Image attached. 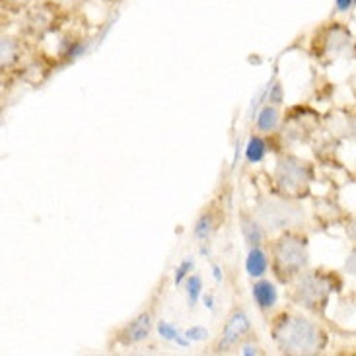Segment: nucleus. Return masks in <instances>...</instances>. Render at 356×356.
I'll use <instances>...</instances> for the list:
<instances>
[{
  "label": "nucleus",
  "mask_w": 356,
  "mask_h": 356,
  "mask_svg": "<svg viewBox=\"0 0 356 356\" xmlns=\"http://www.w3.org/2000/svg\"><path fill=\"white\" fill-rule=\"evenodd\" d=\"M353 133H356V121H355V129H353Z\"/></svg>",
  "instance_id": "nucleus-27"
},
{
  "label": "nucleus",
  "mask_w": 356,
  "mask_h": 356,
  "mask_svg": "<svg viewBox=\"0 0 356 356\" xmlns=\"http://www.w3.org/2000/svg\"><path fill=\"white\" fill-rule=\"evenodd\" d=\"M329 292H331V286L323 277L304 275L296 286V300L306 308H318V304H323L327 300Z\"/></svg>",
  "instance_id": "nucleus-5"
},
{
  "label": "nucleus",
  "mask_w": 356,
  "mask_h": 356,
  "mask_svg": "<svg viewBox=\"0 0 356 356\" xmlns=\"http://www.w3.org/2000/svg\"><path fill=\"white\" fill-rule=\"evenodd\" d=\"M279 121H280L279 109L273 106V104H269V106H265L259 111L255 125H257V129H259L261 133H270V131H275V129L279 127Z\"/></svg>",
  "instance_id": "nucleus-11"
},
{
  "label": "nucleus",
  "mask_w": 356,
  "mask_h": 356,
  "mask_svg": "<svg viewBox=\"0 0 356 356\" xmlns=\"http://www.w3.org/2000/svg\"><path fill=\"white\" fill-rule=\"evenodd\" d=\"M251 294H253V300L257 304V308L263 309V312H269L277 306L279 302V292L275 289V284L269 282V280H259L253 284L251 289Z\"/></svg>",
  "instance_id": "nucleus-8"
},
{
  "label": "nucleus",
  "mask_w": 356,
  "mask_h": 356,
  "mask_svg": "<svg viewBox=\"0 0 356 356\" xmlns=\"http://www.w3.org/2000/svg\"><path fill=\"white\" fill-rule=\"evenodd\" d=\"M345 269H347V273H350V275H356V248L350 251V255L347 257Z\"/></svg>",
  "instance_id": "nucleus-21"
},
{
  "label": "nucleus",
  "mask_w": 356,
  "mask_h": 356,
  "mask_svg": "<svg viewBox=\"0 0 356 356\" xmlns=\"http://www.w3.org/2000/svg\"><path fill=\"white\" fill-rule=\"evenodd\" d=\"M261 224H265L267 228H284L294 222L300 220V209L284 201H263L257 209Z\"/></svg>",
  "instance_id": "nucleus-4"
},
{
  "label": "nucleus",
  "mask_w": 356,
  "mask_h": 356,
  "mask_svg": "<svg viewBox=\"0 0 356 356\" xmlns=\"http://www.w3.org/2000/svg\"><path fill=\"white\" fill-rule=\"evenodd\" d=\"M269 102L273 106H279L280 102H282V86H280V84H270Z\"/></svg>",
  "instance_id": "nucleus-19"
},
{
  "label": "nucleus",
  "mask_w": 356,
  "mask_h": 356,
  "mask_svg": "<svg viewBox=\"0 0 356 356\" xmlns=\"http://www.w3.org/2000/svg\"><path fill=\"white\" fill-rule=\"evenodd\" d=\"M241 232H243L245 241L250 243V248H257V245H261L263 236H265L259 222L255 220V218H250V216H243V218H241Z\"/></svg>",
  "instance_id": "nucleus-12"
},
{
  "label": "nucleus",
  "mask_w": 356,
  "mask_h": 356,
  "mask_svg": "<svg viewBox=\"0 0 356 356\" xmlns=\"http://www.w3.org/2000/svg\"><path fill=\"white\" fill-rule=\"evenodd\" d=\"M158 333H160V337L164 339V341H172V343H177V345H181V347H187L191 341L181 335L179 333V329L175 327L174 323H170V321H165L162 319L160 323H158Z\"/></svg>",
  "instance_id": "nucleus-14"
},
{
  "label": "nucleus",
  "mask_w": 356,
  "mask_h": 356,
  "mask_svg": "<svg viewBox=\"0 0 356 356\" xmlns=\"http://www.w3.org/2000/svg\"><path fill=\"white\" fill-rule=\"evenodd\" d=\"M55 2H63V4H70V2H74V0H55Z\"/></svg>",
  "instance_id": "nucleus-26"
},
{
  "label": "nucleus",
  "mask_w": 356,
  "mask_h": 356,
  "mask_svg": "<svg viewBox=\"0 0 356 356\" xmlns=\"http://www.w3.org/2000/svg\"><path fill=\"white\" fill-rule=\"evenodd\" d=\"M193 269H195V259H193V257H185V259L179 263V267L175 269V286H179V284H183L185 280L189 279V275L193 273Z\"/></svg>",
  "instance_id": "nucleus-17"
},
{
  "label": "nucleus",
  "mask_w": 356,
  "mask_h": 356,
  "mask_svg": "<svg viewBox=\"0 0 356 356\" xmlns=\"http://www.w3.org/2000/svg\"><path fill=\"white\" fill-rule=\"evenodd\" d=\"M265 154H267V145H265V140H263L259 135L251 136L250 143L245 146V160H248L250 164H259L261 160L265 158Z\"/></svg>",
  "instance_id": "nucleus-13"
},
{
  "label": "nucleus",
  "mask_w": 356,
  "mask_h": 356,
  "mask_svg": "<svg viewBox=\"0 0 356 356\" xmlns=\"http://www.w3.org/2000/svg\"><path fill=\"white\" fill-rule=\"evenodd\" d=\"M323 39H325V51L327 53H339L347 45H350V31L345 26H341V24H333L325 31Z\"/></svg>",
  "instance_id": "nucleus-10"
},
{
  "label": "nucleus",
  "mask_w": 356,
  "mask_h": 356,
  "mask_svg": "<svg viewBox=\"0 0 356 356\" xmlns=\"http://www.w3.org/2000/svg\"><path fill=\"white\" fill-rule=\"evenodd\" d=\"M202 290V280L199 275H189V279L185 280V294H187V304L195 308L197 302H199V296H201Z\"/></svg>",
  "instance_id": "nucleus-16"
},
{
  "label": "nucleus",
  "mask_w": 356,
  "mask_h": 356,
  "mask_svg": "<svg viewBox=\"0 0 356 356\" xmlns=\"http://www.w3.org/2000/svg\"><path fill=\"white\" fill-rule=\"evenodd\" d=\"M273 333L277 347L284 355H316L323 345L318 325L302 316H282Z\"/></svg>",
  "instance_id": "nucleus-1"
},
{
  "label": "nucleus",
  "mask_w": 356,
  "mask_h": 356,
  "mask_svg": "<svg viewBox=\"0 0 356 356\" xmlns=\"http://www.w3.org/2000/svg\"><path fill=\"white\" fill-rule=\"evenodd\" d=\"M204 306L209 309L214 308V304H212V296H204Z\"/></svg>",
  "instance_id": "nucleus-25"
},
{
  "label": "nucleus",
  "mask_w": 356,
  "mask_h": 356,
  "mask_svg": "<svg viewBox=\"0 0 356 356\" xmlns=\"http://www.w3.org/2000/svg\"><path fill=\"white\" fill-rule=\"evenodd\" d=\"M347 234L353 238V240L356 241V218L350 224H348V228H347Z\"/></svg>",
  "instance_id": "nucleus-23"
},
{
  "label": "nucleus",
  "mask_w": 356,
  "mask_h": 356,
  "mask_svg": "<svg viewBox=\"0 0 356 356\" xmlns=\"http://www.w3.org/2000/svg\"><path fill=\"white\" fill-rule=\"evenodd\" d=\"M241 355H245V356L261 355V350H259V347H251V345H245V347L241 348Z\"/></svg>",
  "instance_id": "nucleus-22"
},
{
  "label": "nucleus",
  "mask_w": 356,
  "mask_h": 356,
  "mask_svg": "<svg viewBox=\"0 0 356 356\" xmlns=\"http://www.w3.org/2000/svg\"><path fill=\"white\" fill-rule=\"evenodd\" d=\"M309 168L306 162H302L298 158H282L277 165V183L280 185V189L286 193L304 191L309 183Z\"/></svg>",
  "instance_id": "nucleus-3"
},
{
  "label": "nucleus",
  "mask_w": 356,
  "mask_h": 356,
  "mask_svg": "<svg viewBox=\"0 0 356 356\" xmlns=\"http://www.w3.org/2000/svg\"><path fill=\"white\" fill-rule=\"evenodd\" d=\"M185 337L189 339L191 343H199V341H204L209 337V331L204 327H191L185 331Z\"/></svg>",
  "instance_id": "nucleus-18"
},
{
  "label": "nucleus",
  "mask_w": 356,
  "mask_h": 356,
  "mask_svg": "<svg viewBox=\"0 0 356 356\" xmlns=\"http://www.w3.org/2000/svg\"><path fill=\"white\" fill-rule=\"evenodd\" d=\"M212 275H214V279H216V280H222L220 269H218V267H216V265H214V267H212Z\"/></svg>",
  "instance_id": "nucleus-24"
},
{
  "label": "nucleus",
  "mask_w": 356,
  "mask_h": 356,
  "mask_svg": "<svg viewBox=\"0 0 356 356\" xmlns=\"http://www.w3.org/2000/svg\"><path fill=\"white\" fill-rule=\"evenodd\" d=\"M356 0H335V12L337 14H347L353 10Z\"/></svg>",
  "instance_id": "nucleus-20"
},
{
  "label": "nucleus",
  "mask_w": 356,
  "mask_h": 356,
  "mask_svg": "<svg viewBox=\"0 0 356 356\" xmlns=\"http://www.w3.org/2000/svg\"><path fill=\"white\" fill-rule=\"evenodd\" d=\"M275 267L280 279L286 280L292 275H298L300 270L308 267V250L306 240H300L296 236H282L275 245Z\"/></svg>",
  "instance_id": "nucleus-2"
},
{
  "label": "nucleus",
  "mask_w": 356,
  "mask_h": 356,
  "mask_svg": "<svg viewBox=\"0 0 356 356\" xmlns=\"http://www.w3.org/2000/svg\"><path fill=\"white\" fill-rule=\"evenodd\" d=\"M150 331H152V316L150 312H143L131 323H127V327L121 331V341L123 345H136L148 339Z\"/></svg>",
  "instance_id": "nucleus-7"
},
{
  "label": "nucleus",
  "mask_w": 356,
  "mask_h": 356,
  "mask_svg": "<svg viewBox=\"0 0 356 356\" xmlns=\"http://www.w3.org/2000/svg\"><path fill=\"white\" fill-rule=\"evenodd\" d=\"M212 230H214V218H212L211 212H204V214L199 216V220L195 222V226H193V236L201 241V243H204V241L211 238Z\"/></svg>",
  "instance_id": "nucleus-15"
},
{
  "label": "nucleus",
  "mask_w": 356,
  "mask_h": 356,
  "mask_svg": "<svg viewBox=\"0 0 356 356\" xmlns=\"http://www.w3.org/2000/svg\"><path fill=\"white\" fill-rule=\"evenodd\" d=\"M251 329V321L248 318V314L243 312V309H238V312H234L228 319V323H226V327L222 331V337L218 341V345H216V350L218 353H226L228 348H232L234 345H238L240 343V339L245 335V333H250Z\"/></svg>",
  "instance_id": "nucleus-6"
},
{
  "label": "nucleus",
  "mask_w": 356,
  "mask_h": 356,
  "mask_svg": "<svg viewBox=\"0 0 356 356\" xmlns=\"http://www.w3.org/2000/svg\"><path fill=\"white\" fill-rule=\"evenodd\" d=\"M245 270L253 279H261V277L267 275V270H269V257H267L265 251L261 250V245L250 250L248 257H245Z\"/></svg>",
  "instance_id": "nucleus-9"
}]
</instances>
